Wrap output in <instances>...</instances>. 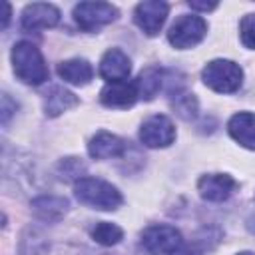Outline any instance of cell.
Returning a JSON list of instances; mask_svg holds the SVG:
<instances>
[{
  "mask_svg": "<svg viewBox=\"0 0 255 255\" xmlns=\"http://www.w3.org/2000/svg\"><path fill=\"white\" fill-rule=\"evenodd\" d=\"M126 151V141L110 131H98L90 143H88V153L94 159H110V157H120Z\"/></svg>",
  "mask_w": 255,
  "mask_h": 255,
  "instance_id": "13",
  "label": "cell"
},
{
  "mask_svg": "<svg viewBox=\"0 0 255 255\" xmlns=\"http://www.w3.org/2000/svg\"><path fill=\"white\" fill-rule=\"evenodd\" d=\"M169 98H171V108L175 110V114L183 120H191L197 114V100L191 92L183 90V86H177L173 90H169Z\"/></svg>",
  "mask_w": 255,
  "mask_h": 255,
  "instance_id": "20",
  "label": "cell"
},
{
  "mask_svg": "<svg viewBox=\"0 0 255 255\" xmlns=\"http://www.w3.org/2000/svg\"><path fill=\"white\" fill-rule=\"evenodd\" d=\"M50 243L38 227H26L18 243V255H44Z\"/></svg>",
  "mask_w": 255,
  "mask_h": 255,
  "instance_id": "19",
  "label": "cell"
},
{
  "mask_svg": "<svg viewBox=\"0 0 255 255\" xmlns=\"http://www.w3.org/2000/svg\"><path fill=\"white\" fill-rule=\"evenodd\" d=\"M124 237V231L122 227H118L116 223H110V221H100L94 229H92V239L100 245H116L120 243V239Z\"/></svg>",
  "mask_w": 255,
  "mask_h": 255,
  "instance_id": "22",
  "label": "cell"
},
{
  "mask_svg": "<svg viewBox=\"0 0 255 255\" xmlns=\"http://www.w3.org/2000/svg\"><path fill=\"white\" fill-rule=\"evenodd\" d=\"M227 131L239 145L247 149H255V114L239 112L231 116L227 124Z\"/></svg>",
  "mask_w": 255,
  "mask_h": 255,
  "instance_id": "15",
  "label": "cell"
},
{
  "mask_svg": "<svg viewBox=\"0 0 255 255\" xmlns=\"http://www.w3.org/2000/svg\"><path fill=\"white\" fill-rule=\"evenodd\" d=\"M175 255H201V251H197L195 247H181Z\"/></svg>",
  "mask_w": 255,
  "mask_h": 255,
  "instance_id": "26",
  "label": "cell"
},
{
  "mask_svg": "<svg viewBox=\"0 0 255 255\" xmlns=\"http://www.w3.org/2000/svg\"><path fill=\"white\" fill-rule=\"evenodd\" d=\"M139 100L137 96V88H135V80L133 82H112L106 84L100 92V102L106 108H118V110H126L131 108L135 102Z\"/></svg>",
  "mask_w": 255,
  "mask_h": 255,
  "instance_id": "11",
  "label": "cell"
},
{
  "mask_svg": "<svg viewBox=\"0 0 255 255\" xmlns=\"http://www.w3.org/2000/svg\"><path fill=\"white\" fill-rule=\"evenodd\" d=\"M207 34V22L197 16V14H183L179 16L169 32H167V40L173 48L177 50H187V48H193L197 46Z\"/></svg>",
  "mask_w": 255,
  "mask_h": 255,
  "instance_id": "5",
  "label": "cell"
},
{
  "mask_svg": "<svg viewBox=\"0 0 255 255\" xmlns=\"http://www.w3.org/2000/svg\"><path fill=\"white\" fill-rule=\"evenodd\" d=\"M201 80L207 88L219 94H233L243 84V70L231 60H211L201 72Z\"/></svg>",
  "mask_w": 255,
  "mask_h": 255,
  "instance_id": "3",
  "label": "cell"
},
{
  "mask_svg": "<svg viewBox=\"0 0 255 255\" xmlns=\"http://www.w3.org/2000/svg\"><path fill=\"white\" fill-rule=\"evenodd\" d=\"M4 8H6V16H4V28H6L8 20H10V4H4Z\"/></svg>",
  "mask_w": 255,
  "mask_h": 255,
  "instance_id": "27",
  "label": "cell"
},
{
  "mask_svg": "<svg viewBox=\"0 0 255 255\" xmlns=\"http://www.w3.org/2000/svg\"><path fill=\"white\" fill-rule=\"evenodd\" d=\"M237 189V181L227 173H207L197 181V191L205 201H225Z\"/></svg>",
  "mask_w": 255,
  "mask_h": 255,
  "instance_id": "9",
  "label": "cell"
},
{
  "mask_svg": "<svg viewBox=\"0 0 255 255\" xmlns=\"http://www.w3.org/2000/svg\"><path fill=\"white\" fill-rule=\"evenodd\" d=\"M58 22H60V10L54 4L34 2V4H28L22 12V28L28 32L54 28Z\"/></svg>",
  "mask_w": 255,
  "mask_h": 255,
  "instance_id": "10",
  "label": "cell"
},
{
  "mask_svg": "<svg viewBox=\"0 0 255 255\" xmlns=\"http://www.w3.org/2000/svg\"><path fill=\"white\" fill-rule=\"evenodd\" d=\"M56 173L60 175V179L64 181H74L78 183L82 177H86V163L80 157H64L58 161L56 165Z\"/></svg>",
  "mask_w": 255,
  "mask_h": 255,
  "instance_id": "21",
  "label": "cell"
},
{
  "mask_svg": "<svg viewBox=\"0 0 255 255\" xmlns=\"http://www.w3.org/2000/svg\"><path fill=\"white\" fill-rule=\"evenodd\" d=\"M139 139L145 147H151V149L171 145L175 139L173 122L163 114L149 116L139 128Z\"/></svg>",
  "mask_w": 255,
  "mask_h": 255,
  "instance_id": "7",
  "label": "cell"
},
{
  "mask_svg": "<svg viewBox=\"0 0 255 255\" xmlns=\"http://www.w3.org/2000/svg\"><path fill=\"white\" fill-rule=\"evenodd\" d=\"M78 102H80L78 96H74L70 90H66L62 86H52L50 92L46 94V100H44V112H46V116L56 118L62 112L78 106Z\"/></svg>",
  "mask_w": 255,
  "mask_h": 255,
  "instance_id": "17",
  "label": "cell"
},
{
  "mask_svg": "<svg viewBox=\"0 0 255 255\" xmlns=\"http://www.w3.org/2000/svg\"><path fill=\"white\" fill-rule=\"evenodd\" d=\"M237 255H255L253 251H241V253H237Z\"/></svg>",
  "mask_w": 255,
  "mask_h": 255,
  "instance_id": "28",
  "label": "cell"
},
{
  "mask_svg": "<svg viewBox=\"0 0 255 255\" xmlns=\"http://www.w3.org/2000/svg\"><path fill=\"white\" fill-rule=\"evenodd\" d=\"M239 36H241L243 46L255 50V14L243 16V20L239 24Z\"/></svg>",
  "mask_w": 255,
  "mask_h": 255,
  "instance_id": "23",
  "label": "cell"
},
{
  "mask_svg": "<svg viewBox=\"0 0 255 255\" xmlns=\"http://www.w3.org/2000/svg\"><path fill=\"white\" fill-rule=\"evenodd\" d=\"M189 8L193 10H201V12H209L217 8V2H189Z\"/></svg>",
  "mask_w": 255,
  "mask_h": 255,
  "instance_id": "25",
  "label": "cell"
},
{
  "mask_svg": "<svg viewBox=\"0 0 255 255\" xmlns=\"http://www.w3.org/2000/svg\"><path fill=\"white\" fill-rule=\"evenodd\" d=\"M100 76L112 84V82H124L129 78L131 72V62L129 58L120 50V48H110L102 60H100Z\"/></svg>",
  "mask_w": 255,
  "mask_h": 255,
  "instance_id": "12",
  "label": "cell"
},
{
  "mask_svg": "<svg viewBox=\"0 0 255 255\" xmlns=\"http://www.w3.org/2000/svg\"><path fill=\"white\" fill-rule=\"evenodd\" d=\"M118 14V8L108 2H80L74 6V20L84 32H96L98 28L112 24Z\"/></svg>",
  "mask_w": 255,
  "mask_h": 255,
  "instance_id": "6",
  "label": "cell"
},
{
  "mask_svg": "<svg viewBox=\"0 0 255 255\" xmlns=\"http://www.w3.org/2000/svg\"><path fill=\"white\" fill-rule=\"evenodd\" d=\"M179 229L165 223H155L143 229L141 247L147 255H175L183 245Z\"/></svg>",
  "mask_w": 255,
  "mask_h": 255,
  "instance_id": "4",
  "label": "cell"
},
{
  "mask_svg": "<svg viewBox=\"0 0 255 255\" xmlns=\"http://www.w3.org/2000/svg\"><path fill=\"white\" fill-rule=\"evenodd\" d=\"M58 76L72 86H86L94 78V68L84 58H72L58 64Z\"/></svg>",
  "mask_w": 255,
  "mask_h": 255,
  "instance_id": "16",
  "label": "cell"
},
{
  "mask_svg": "<svg viewBox=\"0 0 255 255\" xmlns=\"http://www.w3.org/2000/svg\"><path fill=\"white\" fill-rule=\"evenodd\" d=\"M12 66L20 82L28 86H40L48 80V66L42 52L32 42H18L12 48Z\"/></svg>",
  "mask_w": 255,
  "mask_h": 255,
  "instance_id": "1",
  "label": "cell"
},
{
  "mask_svg": "<svg viewBox=\"0 0 255 255\" xmlns=\"http://www.w3.org/2000/svg\"><path fill=\"white\" fill-rule=\"evenodd\" d=\"M68 199L60 195H40L32 199V213L44 223H56L68 213Z\"/></svg>",
  "mask_w": 255,
  "mask_h": 255,
  "instance_id": "14",
  "label": "cell"
},
{
  "mask_svg": "<svg viewBox=\"0 0 255 255\" xmlns=\"http://www.w3.org/2000/svg\"><path fill=\"white\" fill-rule=\"evenodd\" d=\"M163 72L157 66H147L145 70L139 72V76L135 78V88H137V96L139 100H153L157 96V92L163 86Z\"/></svg>",
  "mask_w": 255,
  "mask_h": 255,
  "instance_id": "18",
  "label": "cell"
},
{
  "mask_svg": "<svg viewBox=\"0 0 255 255\" xmlns=\"http://www.w3.org/2000/svg\"><path fill=\"white\" fill-rule=\"evenodd\" d=\"M16 108H18V104L12 102V98H10L8 94H4V96H2V124H4V126L8 124V120H10V116L16 112Z\"/></svg>",
  "mask_w": 255,
  "mask_h": 255,
  "instance_id": "24",
  "label": "cell"
},
{
  "mask_svg": "<svg viewBox=\"0 0 255 255\" xmlns=\"http://www.w3.org/2000/svg\"><path fill=\"white\" fill-rule=\"evenodd\" d=\"M74 193L80 203L102 211H114L124 201L118 187L100 177H82L78 183H74Z\"/></svg>",
  "mask_w": 255,
  "mask_h": 255,
  "instance_id": "2",
  "label": "cell"
},
{
  "mask_svg": "<svg viewBox=\"0 0 255 255\" xmlns=\"http://www.w3.org/2000/svg\"><path fill=\"white\" fill-rule=\"evenodd\" d=\"M169 12V4L161 2V0H145L139 2L133 10V22L137 24V28L147 34V36H155L159 34L161 26L165 24Z\"/></svg>",
  "mask_w": 255,
  "mask_h": 255,
  "instance_id": "8",
  "label": "cell"
}]
</instances>
